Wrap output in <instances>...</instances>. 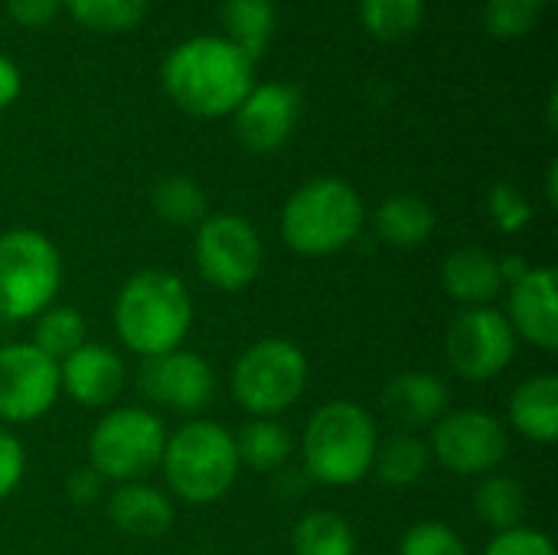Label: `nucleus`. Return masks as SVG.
Instances as JSON below:
<instances>
[{
	"label": "nucleus",
	"instance_id": "f257e3e1",
	"mask_svg": "<svg viewBox=\"0 0 558 555\" xmlns=\"http://www.w3.org/2000/svg\"><path fill=\"white\" fill-rule=\"evenodd\" d=\"M255 62L226 36L183 39L160 69L167 98L193 118H226L252 92Z\"/></svg>",
	"mask_w": 558,
	"mask_h": 555
},
{
	"label": "nucleus",
	"instance_id": "f03ea898",
	"mask_svg": "<svg viewBox=\"0 0 558 555\" xmlns=\"http://www.w3.org/2000/svg\"><path fill=\"white\" fill-rule=\"evenodd\" d=\"M193 327V298L180 275L163 268H144L131 275L114 298L118 340L150 360L180 350Z\"/></svg>",
	"mask_w": 558,
	"mask_h": 555
},
{
	"label": "nucleus",
	"instance_id": "7ed1b4c3",
	"mask_svg": "<svg viewBox=\"0 0 558 555\" xmlns=\"http://www.w3.org/2000/svg\"><path fill=\"white\" fill-rule=\"evenodd\" d=\"M376 448L379 432L373 415L350 399H333L307 419L301 471L324 487H353L373 474Z\"/></svg>",
	"mask_w": 558,
	"mask_h": 555
},
{
	"label": "nucleus",
	"instance_id": "20e7f679",
	"mask_svg": "<svg viewBox=\"0 0 558 555\" xmlns=\"http://www.w3.org/2000/svg\"><path fill=\"white\" fill-rule=\"evenodd\" d=\"M366 226V206L356 186L340 177H317L298 186L281 209V239L298 255H337L350 249Z\"/></svg>",
	"mask_w": 558,
	"mask_h": 555
},
{
	"label": "nucleus",
	"instance_id": "39448f33",
	"mask_svg": "<svg viewBox=\"0 0 558 555\" xmlns=\"http://www.w3.org/2000/svg\"><path fill=\"white\" fill-rule=\"evenodd\" d=\"M160 468L173 497L190 507H209L232 491L242 464L229 429L209 419H193L167 435Z\"/></svg>",
	"mask_w": 558,
	"mask_h": 555
},
{
	"label": "nucleus",
	"instance_id": "423d86ee",
	"mask_svg": "<svg viewBox=\"0 0 558 555\" xmlns=\"http://www.w3.org/2000/svg\"><path fill=\"white\" fill-rule=\"evenodd\" d=\"M62 288V255L39 229L0 236V321L23 324L39 317Z\"/></svg>",
	"mask_w": 558,
	"mask_h": 555
},
{
	"label": "nucleus",
	"instance_id": "0eeeda50",
	"mask_svg": "<svg viewBox=\"0 0 558 555\" xmlns=\"http://www.w3.org/2000/svg\"><path fill=\"white\" fill-rule=\"evenodd\" d=\"M307 357L298 343L284 337L255 340L232 366L229 389L232 399L252 419H275L301 402L307 389Z\"/></svg>",
	"mask_w": 558,
	"mask_h": 555
},
{
	"label": "nucleus",
	"instance_id": "6e6552de",
	"mask_svg": "<svg viewBox=\"0 0 558 555\" xmlns=\"http://www.w3.org/2000/svg\"><path fill=\"white\" fill-rule=\"evenodd\" d=\"M167 425L144 406H118L105 412L88 435V464L114 484L144 481L160 468Z\"/></svg>",
	"mask_w": 558,
	"mask_h": 555
},
{
	"label": "nucleus",
	"instance_id": "1a4fd4ad",
	"mask_svg": "<svg viewBox=\"0 0 558 555\" xmlns=\"http://www.w3.org/2000/svg\"><path fill=\"white\" fill-rule=\"evenodd\" d=\"M193 258L206 285L219 291L248 288L265 262V245L258 229L239 213H213L196 226Z\"/></svg>",
	"mask_w": 558,
	"mask_h": 555
},
{
	"label": "nucleus",
	"instance_id": "9d476101",
	"mask_svg": "<svg viewBox=\"0 0 558 555\" xmlns=\"http://www.w3.org/2000/svg\"><path fill=\"white\" fill-rule=\"evenodd\" d=\"M432 458L461 478L494 474L510 451L504 422L487 409H454L432 425Z\"/></svg>",
	"mask_w": 558,
	"mask_h": 555
},
{
	"label": "nucleus",
	"instance_id": "9b49d317",
	"mask_svg": "<svg viewBox=\"0 0 558 555\" xmlns=\"http://www.w3.org/2000/svg\"><path fill=\"white\" fill-rule=\"evenodd\" d=\"M517 334L497 307H464L445 334V360L468 383L497 379L517 357Z\"/></svg>",
	"mask_w": 558,
	"mask_h": 555
},
{
	"label": "nucleus",
	"instance_id": "f8f14e48",
	"mask_svg": "<svg viewBox=\"0 0 558 555\" xmlns=\"http://www.w3.org/2000/svg\"><path fill=\"white\" fill-rule=\"evenodd\" d=\"M59 399V363L33 343L0 347V422L26 425Z\"/></svg>",
	"mask_w": 558,
	"mask_h": 555
},
{
	"label": "nucleus",
	"instance_id": "ddd939ff",
	"mask_svg": "<svg viewBox=\"0 0 558 555\" xmlns=\"http://www.w3.org/2000/svg\"><path fill=\"white\" fill-rule=\"evenodd\" d=\"M137 389L154 406H163L180 415H193L213 402L216 373L206 357L180 347L163 357L144 360V366L137 373Z\"/></svg>",
	"mask_w": 558,
	"mask_h": 555
},
{
	"label": "nucleus",
	"instance_id": "4468645a",
	"mask_svg": "<svg viewBox=\"0 0 558 555\" xmlns=\"http://www.w3.org/2000/svg\"><path fill=\"white\" fill-rule=\"evenodd\" d=\"M301 118V92L288 82H262L232 111L235 137L252 154H271L288 144Z\"/></svg>",
	"mask_w": 558,
	"mask_h": 555
},
{
	"label": "nucleus",
	"instance_id": "2eb2a0df",
	"mask_svg": "<svg viewBox=\"0 0 558 555\" xmlns=\"http://www.w3.org/2000/svg\"><path fill=\"white\" fill-rule=\"evenodd\" d=\"M558 278L556 268H530L517 285L507 288V321L536 350H558Z\"/></svg>",
	"mask_w": 558,
	"mask_h": 555
},
{
	"label": "nucleus",
	"instance_id": "dca6fc26",
	"mask_svg": "<svg viewBox=\"0 0 558 555\" xmlns=\"http://www.w3.org/2000/svg\"><path fill=\"white\" fill-rule=\"evenodd\" d=\"M124 360L105 343H82L72 357L59 363V393L75 406L105 409L124 389Z\"/></svg>",
	"mask_w": 558,
	"mask_h": 555
},
{
	"label": "nucleus",
	"instance_id": "f3484780",
	"mask_svg": "<svg viewBox=\"0 0 558 555\" xmlns=\"http://www.w3.org/2000/svg\"><path fill=\"white\" fill-rule=\"evenodd\" d=\"M448 386L435 373H399L383 389V412L402 429V432H422L432 429L448 409Z\"/></svg>",
	"mask_w": 558,
	"mask_h": 555
},
{
	"label": "nucleus",
	"instance_id": "a211bd4d",
	"mask_svg": "<svg viewBox=\"0 0 558 555\" xmlns=\"http://www.w3.org/2000/svg\"><path fill=\"white\" fill-rule=\"evenodd\" d=\"M105 514L114 523V530L134 540H157L173 527L170 497L144 481L118 484L105 500Z\"/></svg>",
	"mask_w": 558,
	"mask_h": 555
},
{
	"label": "nucleus",
	"instance_id": "6ab92c4d",
	"mask_svg": "<svg viewBox=\"0 0 558 555\" xmlns=\"http://www.w3.org/2000/svg\"><path fill=\"white\" fill-rule=\"evenodd\" d=\"M441 288L461 307H490L504 294V275L497 255L487 249H458L441 265Z\"/></svg>",
	"mask_w": 558,
	"mask_h": 555
},
{
	"label": "nucleus",
	"instance_id": "aec40b11",
	"mask_svg": "<svg viewBox=\"0 0 558 555\" xmlns=\"http://www.w3.org/2000/svg\"><path fill=\"white\" fill-rule=\"evenodd\" d=\"M510 425L536 442L553 445L558 438V376L539 373L523 379L510 396Z\"/></svg>",
	"mask_w": 558,
	"mask_h": 555
},
{
	"label": "nucleus",
	"instance_id": "412c9836",
	"mask_svg": "<svg viewBox=\"0 0 558 555\" xmlns=\"http://www.w3.org/2000/svg\"><path fill=\"white\" fill-rule=\"evenodd\" d=\"M435 232V209L415 193H392L376 209V236L392 249H418Z\"/></svg>",
	"mask_w": 558,
	"mask_h": 555
},
{
	"label": "nucleus",
	"instance_id": "4be33fe9",
	"mask_svg": "<svg viewBox=\"0 0 558 555\" xmlns=\"http://www.w3.org/2000/svg\"><path fill=\"white\" fill-rule=\"evenodd\" d=\"M232 438H235L239 464H245L252 471H262V474L281 471L291 461V455H294L291 432L281 422H275V419H252Z\"/></svg>",
	"mask_w": 558,
	"mask_h": 555
},
{
	"label": "nucleus",
	"instance_id": "5701e85b",
	"mask_svg": "<svg viewBox=\"0 0 558 555\" xmlns=\"http://www.w3.org/2000/svg\"><path fill=\"white\" fill-rule=\"evenodd\" d=\"M428 464H432L428 442L415 432H396L386 442H379L373 471L389 487H412L428 474Z\"/></svg>",
	"mask_w": 558,
	"mask_h": 555
},
{
	"label": "nucleus",
	"instance_id": "b1692460",
	"mask_svg": "<svg viewBox=\"0 0 558 555\" xmlns=\"http://www.w3.org/2000/svg\"><path fill=\"white\" fill-rule=\"evenodd\" d=\"M294 555H356V533L337 510H311L291 533Z\"/></svg>",
	"mask_w": 558,
	"mask_h": 555
},
{
	"label": "nucleus",
	"instance_id": "393cba45",
	"mask_svg": "<svg viewBox=\"0 0 558 555\" xmlns=\"http://www.w3.org/2000/svg\"><path fill=\"white\" fill-rule=\"evenodd\" d=\"M474 514L494 530L507 533L523 527L526 520V491L517 478L507 474H487L474 491Z\"/></svg>",
	"mask_w": 558,
	"mask_h": 555
},
{
	"label": "nucleus",
	"instance_id": "a878e982",
	"mask_svg": "<svg viewBox=\"0 0 558 555\" xmlns=\"http://www.w3.org/2000/svg\"><path fill=\"white\" fill-rule=\"evenodd\" d=\"M222 26H226V39L255 62L275 33V3L271 0H226Z\"/></svg>",
	"mask_w": 558,
	"mask_h": 555
},
{
	"label": "nucleus",
	"instance_id": "bb28decb",
	"mask_svg": "<svg viewBox=\"0 0 558 555\" xmlns=\"http://www.w3.org/2000/svg\"><path fill=\"white\" fill-rule=\"evenodd\" d=\"M150 206L170 226H199L209 216V200L203 186L183 173L160 177L150 190Z\"/></svg>",
	"mask_w": 558,
	"mask_h": 555
},
{
	"label": "nucleus",
	"instance_id": "cd10ccee",
	"mask_svg": "<svg viewBox=\"0 0 558 555\" xmlns=\"http://www.w3.org/2000/svg\"><path fill=\"white\" fill-rule=\"evenodd\" d=\"M82 343H88V327L78 307L72 304H49L39 317H36V330H33V347L39 353H46L49 360L62 363L65 357H72Z\"/></svg>",
	"mask_w": 558,
	"mask_h": 555
},
{
	"label": "nucleus",
	"instance_id": "c85d7f7f",
	"mask_svg": "<svg viewBox=\"0 0 558 555\" xmlns=\"http://www.w3.org/2000/svg\"><path fill=\"white\" fill-rule=\"evenodd\" d=\"M360 20L379 43L409 39L425 20V0H360Z\"/></svg>",
	"mask_w": 558,
	"mask_h": 555
},
{
	"label": "nucleus",
	"instance_id": "c756f323",
	"mask_svg": "<svg viewBox=\"0 0 558 555\" xmlns=\"http://www.w3.org/2000/svg\"><path fill=\"white\" fill-rule=\"evenodd\" d=\"M62 7L78 26H88L95 33L134 29L147 13V0H62Z\"/></svg>",
	"mask_w": 558,
	"mask_h": 555
},
{
	"label": "nucleus",
	"instance_id": "7c9ffc66",
	"mask_svg": "<svg viewBox=\"0 0 558 555\" xmlns=\"http://www.w3.org/2000/svg\"><path fill=\"white\" fill-rule=\"evenodd\" d=\"M546 0H487L484 23L497 39H520L536 29Z\"/></svg>",
	"mask_w": 558,
	"mask_h": 555
},
{
	"label": "nucleus",
	"instance_id": "2f4dec72",
	"mask_svg": "<svg viewBox=\"0 0 558 555\" xmlns=\"http://www.w3.org/2000/svg\"><path fill=\"white\" fill-rule=\"evenodd\" d=\"M487 213L497 226V232L504 236H517L533 222V206L526 200V193L513 183H497L487 193Z\"/></svg>",
	"mask_w": 558,
	"mask_h": 555
},
{
	"label": "nucleus",
	"instance_id": "473e14b6",
	"mask_svg": "<svg viewBox=\"0 0 558 555\" xmlns=\"http://www.w3.org/2000/svg\"><path fill=\"white\" fill-rule=\"evenodd\" d=\"M399 555H468L464 540L441 520H422L409 527L399 543Z\"/></svg>",
	"mask_w": 558,
	"mask_h": 555
},
{
	"label": "nucleus",
	"instance_id": "72a5a7b5",
	"mask_svg": "<svg viewBox=\"0 0 558 555\" xmlns=\"http://www.w3.org/2000/svg\"><path fill=\"white\" fill-rule=\"evenodd\" d=\"M484 555H556V546L546 533L530 530V527H517L507 533H497Z\"/></svg>",
	"mask_w": 558,
	"mask_h": 555
},
{
	"label": "nucleus",
	"instance_id": "f704fd0d",
	"mask_svg": "<svg viewBox=\"0 0 558 555\" xmlns=\"http://www.w3.org/2000/svg\"><path fill=\"white\" fill-rule=\"evenodd\" d=\"M26 474V451L16 435L0 429V500H7Z\"/></svg>",
	"mask_w": 558,
	"mask_h": 555
},
{
	"label": "nucleus",
	"instance_id": "c9c22d12",
	"mask_svg": "<svg viewBox=\"0 0 558 555\" xmlns=\"http://www.w3.org/2000/svg\"><path fill=\"white\" fill-rule=\"evenodd\" d=\"M59 10H62V0H7V16L26 29L49 26L59 16Z\"/></svg>",
	"mask_w": 558,
	"mask_h": 555
},
{
	"label": "nucleus",
	"instance_id": "e433bc0d",
	"mask_svg": "<svg viewBox=\"0 0 558 555\" xmlns=\"http://www.w3.org/2000/svg\"><path fill=\"white\" fill-rule=\"evenodd\" d=\"M65 494L75 507H92L105 497V478L92 464H82L65 478Z\"/></svg>",
	"mask_w": 558,
	"mask_h": 555
},
{
	"label": "nucleus",
	"instance_id": "4c0bfd02",
	"mask_svg": "<svg viewBox=\"0 0 558 555\" xmlns=\"http://www.w3.org/2000/svg\"><path fill=\"white\" fill-rule=\"evenodd\" d=\"M20 88H23V75H20L16 62L0 52V111L20 98Z\"/></svg>",
	"mask_w": 558,
	"mask_h": 555
},
{
	"label": "nucleus",
	"instance_id": "58836bf2",
	"mask_svg": "<svg viewBox=\"0 0 558 555\" xmlns=\"http://www.w3.org/2000/svg\"><path fill=\"white\" fill-rule=\"evenodd\" d=\"M307 484H311V478L304 471H288V468L275 471V494L281 500H298L307 491Z\"/></svg>",
	"mask_w": 558,
	"mask_h": 555
},
{
	"label": "nucleus",
	"instance_id": "ea45409f",
	"mask_svg": "<svg viewBox=\"0 0 558 555\" xmlns=\"http://www.w3.org/2000/svg\"><path fill=\"white\" fill-rule=\"evenodd\" d=\"M500 262V275H504V285L510 288V285H517L533 265H526V258L523 255H504V258H497Z\"/></svg>",
	"mask_w": 558,
	"mask_h": 555
},
{
	"label": "nucleus",
	"instance_id": "a19ab883",
	"mask_svg": "<svg viewBox=\"0 0 558 555\" xmlns=\"http://www.w3.org/2000/svg\"><path fill=\"white\" fill-rule=\"evenodd\" d=\"M546 193H549V206H558V164L553 160L546 170Z\"/></svg>",
	"mask_w": 558,
	"mask_h": 555
},
{
	"label": "nucleus",
	"instance_id": "79ce46f5",
	"mask_svg": "<svg viewBox=\"0 0 558 555\" xmlns=\"http://www.w3.org/2000/svg\"><path fill=\"white\" fill-rule=\"evenodd\" d=\"M546 3H553V0H546Z\"/></svg>",
	"mask_w": 558,
	"mask_h": 555
}]
</instances>
